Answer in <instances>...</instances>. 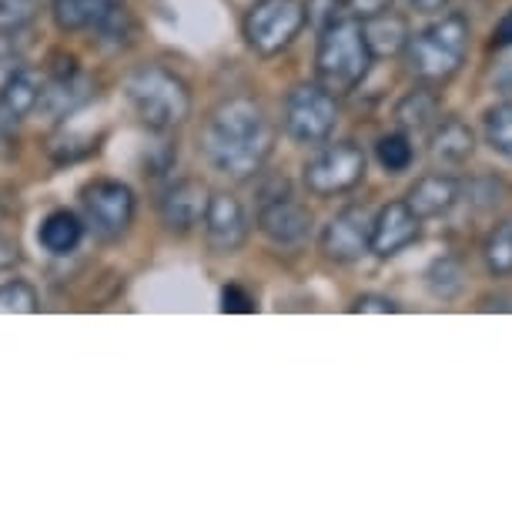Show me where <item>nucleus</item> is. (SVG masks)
I'll return each instance as SVG.
<instances>
[{
  "mask_svg": "<svg viewBox=\"0 0 512 512\" xmlns=\"http://www.w3.org/2000/svg\"><path fill=\"white\" fill-rule=\"evenodd\" d=\"M201 225H205V241L215 255H235V251L245 248L248 215L241 208V201L228 195V191H211Z\"/></svg>",
  "mask_w": 512,
  "mask_h": 512,
  "instance_id": "nucleus-10",
  "label": "nucleus"
},
{
  "mask_svg": "<svg viewBox=\"0 0 512 512\" xmlns=\"http://www.w3.org/2000/svg\"><path fill=\"white\" fill-rule=\"evenodd\" d=\"M476 151V134L466 121L459 118H439L429 131V158L439 168H459Z\"/></svg>",
  "mask_w": 512,
  "mask_h": 512,
  "instance_id": "nucleus-17",
  "label": "nucleus"
},
{
  "mask_svg": "<svg viewBox=\"0 0 512 512\" xmlns=\"http://www.w3.org/2000/svg\"><path fill=\"white\" fill-rule=\"evenodd\" d=\"M41 74L21 67L14 77L0 84V141H11L17 128L31 111H37V98H41Z\"/></svg>",
  "mask_w": 512,
  "mask_h": 512,
  "instance_id": "nucleus-14",
  "label": "nucleus"
},
{
  "mask_svg": "<svg viewBox=\"0 0 512 512\" xmlns=\"http://www.w3.org/2000/svg\"><path fill=\"white\" fill-rule=\"evenodd\" d=\"M392 4H395V0H349V14L355 17V21H362V17L389 11Z\"/></svg>",
  "mask_w": 512,
  "mask_h": 512,
  "instance_id": "nucleus-33",
  "label": "nucleus"
},
{
  "mask_svg": "<svg viewBox=\"0 0 512 512\" xmlns=\"http://www.w3.org/2000/svg\"><path fill=\"white\" fill-rule=\"evenodd\" d=\"M0 218H4V211H0Z\"/></svg>",
  "mask_w": 512,
  "mask_h": 512,
  "instance_id": "nucleus-38",
  "label": "nucleus"
},
{
  "mask_svg": "<svg viewBox=\"0 0 512 512\" xmlns=\"http://www.w3.org/2000/svg\"><path fill=\"white\" fill-rule=\"evenodd\" d=\"M258 231L278 248H298L312 235V211L302 205L285 181L262 191L258 201Z\"/></svg>",
  "mask_w": 512,
  "mask_h": 512,
  "instance_id": "nucleus-9",
  "label": "nucleus"
},
{
  "mask_svg": "<svg viewBox=\"0 0 512 512\" xmlns=\"http://www.w3.org/2000/svg\"><path fill=\"white\" fill-rule=\"evenodd\" d=\"M496 44L502 47H512V11L502 17V21L496 24Z\"/></svg>",
  "mask_w": 512,
  "mask_h": 512,
  "instance_id": "nucleus-35",
  "label": "nucleus"
},
{
  "mask_svg": "<svg viewBox=\"0 0 512 512\" xmlns=\"http://www.w3.org/2000/svg\"><path fill=\"white\" fill-rule=\"evenodd\" d=\"M375 161H379L389 175H402V171H409L412 161H415L412 134H405V131L382 134V138L375 141Z\"/></svg>",
  "mask_w": 512,
  "mask_h": 512,
  "instance_id": "nucleus-24",
  "label": "nucleus"
},
{
  "mask_svg": "<svg viewBox=\"0 0 512 512\" xmlns=\"http://www.w3.org/2000/svg\"><path fill=\"white\" fill-rule=\"evenodd\" d=\"M462 198V181L446 175V171H432V175L419 178L405 195V205H409L422 221L425 218H442L449 215L452 208L459 205Z\"/></svg>",
  "mask_w": 512,
  "mask_h": 512,
  "instance_id": "nucleus-16",
  "label": "nucleus"
},
{
  "mask_svg": "<svg viewBox=\"0 0 512 512\" xmlns=\"http://www.w3.org/2000/svg\"><path fill=\"white\" fill-rule=\"evenodd\" d=\"M469 34L472 31L466 14L459 11L439 17L436 24H429L419 34H409V44L402 51L409 74L419 84H429V88L452 81L469 57Z\"/></svg>",
  "mask_w": 512,
  "mask_h": 512,
  "instance_id": "nucleus-2",
  "label": "nucleus"
},
{
  "mask_svg": "<svg viewBox=\"0 0 512 512\" xmlns=\"http://www.w3.org/2000/svg\"><path fill=\"white\" fill-rule=\"evenodd\" d=\"M375 57L369 54V44L362 37V24L355 17H338V21L322 27L315 51V71L318 84L332 94H349L369 77Z\"/></svg>",
  "mask_w": 512,
  "mask_h": 512,
  "instance_id": "nucleus-4",
  "label": "nucleus"
},
{
  "mask_svg": "<svg viewBox=\"0 0 512 512\" xmlns=\"http://www.w3.org/2000/svg\"><path fill=\"white\" fill-rule=\"evenodd\" d=\"M94 98V84L81 74V67L71 74H54L51 81L41 88V98H37V111H44L47 118L64 121L71 118L74 111H81L84 104Z\"/></svg>",
  "mask_w": 512,
  "mask_h": 512,
  "instance_id": "nucleus-15",
  "label": "nucleus"
},
{
  "mask_svg": "<svg viewBox=\"0 0 512 512\" xmlns=\"http://www.w3.org/2000/svg\"><path fill=\"white\" fill-rule=\"evenodd\" d=\"M308 14L302 0H258L245 17V41L255 54H282L305 31Z\"/></svg>",
  "mask_w": 512,
  "mask_h": 512,
  "instance_id": "nucleus-7",
  "label": "nucleus"
},
{
  "mask_svg": "<svg viewBox=\"0 0 512 512\" xmlns=\"http://www.w3.org/2000/svg\"><path fill=\"white\" fill-rule=\"evenodd\" d=\"M81 205H84V218H88V228L94 235L101 241H118L131 231L138 201H134V191L124 185V181L101 178L84 188Z\"/></svg>",
  "mask_w": 512,
  "mask_h": 512,
  "instance_id": "nucleus-8",
  "label": "nucleus"
},
{
  "mask_svg": "<svg viewBox=\"0 0 512 512\" xmlns=\"http://www.w3.org/2000/svg\"><path fill=\"white\" fill-rule=\"evenodd\" d=\"M352 312H379V315H392L399 312V305L392 302V298L385 295H359L352 302Z\"/></svg>",
  "mask_w": 512,
  "mask_h": 512,
  "instance_id": "nucleus-32",
  "label": "nucleus"
},
{
  "mask_svg": "<svg viewBox=\"0 0 512 512\" xmlns=\"http://www.w3.org/2000/svg\"><path fill=\"white\" fill-rule=\"evenodd\" d=\"M255 298H251L241 285H225L221 288V312H255Z\"/></svg>",
  "mask_w": 512,
  "mask_h": 512,
  "instance_id": "nucleus-31",
  "label": "nucleus"
},
{
  "mask_svg": "<svg viewBox=\"0 0 512 512\" xmlns=\"http://www.w3.org/2000/svg\"><path fill=\"white\" fill-rule=\"evenodd\" d=\"M482 262H486L489 275L509 278L512 275V218L499 221L482 241Z\"/></svg>",
  "mask_w": 512,
  "mask_h": 512,
  "instance_id": "nucleus-23",
  "label": "nucleus"
},
{
  "mask_svg": "<svg viewBox=\"0 0 512 512\" xmlns=\"http://www.w3.org/2000/svg\"><path fill=\"white\" fill-rule=\"evenodd\" d=\"M41 308L37 292L27 282H7L0 285V315H31Z\"/></svg>",
  "mask_w": 512,
  "mask_h": 512,
  "instance_id": "nucleus-29",
  "label": "nucleus"
},
{
  "mask_svg": "<svg viewBox=\"0 0 512 512\" xmlns=\"http://www.w3.org/2000/svg\"><path fill=\"white\" fill-rule=\"evenodd\" d=\"M482 134H486V144L499 158L512 161V101L492 104L482 118Z\"/></svg>",
  "mask_w": 512,
  "mask_h": 512,
  "instance_id": "nucleus-26",
  "label": "nucleus"
},
{
  "mask_svg": "<svg viewBox=\"0 0 512 512\" xmlns=\"http://www.w3.org/2000/svg\"><path fill=\"white\" fill-rule=\"evenodd\" d=\"M409 4L419 14H436V11H442V7H449V0H409Z\"/></svg>",
  "mask_w": 512,
  "mask_h": 512,
  "instance_id": "nucleus-36",
  "label": "nucleus"
},
{
  "mask_svg": "<svg viewBox=\"0 0 512 512\" xmlns=\"http://www.w3.org/2000/svg\"><path fill=\"white\" fill-rule=\"evenodd\" d=\"M439 118H442V104L436 94H432L429 84L412 88L399 104H395V124H399V131H405V134H429L432 124Z\"/></svg>",
  "mask_w": 512,
  "mask_h": 512,
  "instance_id": "nucleus-19",
  "label": "nucleus"
},
{
  "mask_svg": "<svg viewBox=\"0 0 512 512\" xmlns=\"http://www.w3.org/2000/svg\"><path fill=\"white\" fill-rule=\"evenodd\" d=\"M198 148L218 175L248 181L265 168L275 148V128L258 101L231 98L208 114Z\"/></svg>",
  "mask_w": 512,
  "mask_h": 512,
  "instance_id": "nucleus-1",
  "label": "nucleus"
},
{
  "mask_svg": "<svg viewBox=\"0 0 512 512\" xmlns=\"http://www.w3.org/2000/svg\"><path fill=\"white\" fill-rule=\"evenodd\" d=\"M482 312H492V308H499V312H512V298H482Z\"/></svg>",
  "mask_w": 512,
  "mask_h": 512,
  "instance_id": "nucleus-37",
  "label": "nucleus"
},
{
  "mask_svg": "<svg viewBox=\"0 0 512 512\" xmlns=\"http://www.w3.org/2000/svg\"><path fill=\"white\" fill-rule=\"evenodd\" d=\"M84 238V221L74 215V211H51L41 228H37V241H41V248L47 251V255H71V251L81 245Z\"/></svg>",
  "mask_w": 512,
  "mask_h": 512,
  "instance_id": "nucleus-20",
  "label": "nucleus"
},
{
  "mask_svg": "<svg viewBox=\"0 0 512 512\" xmlns=\"http://www.w3.org/2000/svg\"><path fill=\"white\" fill-rule=\"evenodd\" d=\"M365 171H369V158H365L362 144L335 141V144H325V148L305 164L302 181H305L308 195L332 198V195H345V191L359 188Z\"/></svg>",
  "mask_w": 512,
  "mask_h": 512,
  "instance_id": "nucleus-5",
  "label": "nucleus"
},
{
  "mask_svg": "<svg viewBox=\"0 0 512 512\" xmlns=\"http://www.w3.org/2000/svg\"><path fill=\"white\" fill-rule=\"evenodd\" d=\"M282 121L295 144H325L338 124V94L322 84H298L288 91Z\"/></svg>",
  "mask_w": 512,
  "mask_h": 512,
  "instance_id": "nucleus-6",
  "label": "nucleus"
},
{
  "mask_svg": "<svg viewBox=\"0 0 512 512\" xmlns=\"http://www.w3.org/2000/svg\"><path fill=\"white\" fill-rule=\"evenodd\" d=\"M362 37L369 44V54L372 57H395L405 51L409 44V21L402 14H395L392 7L382 14H372V17H362Z\"/></svg>",
  "mask_w": 512,
  "mask_h": 512,
  "instance_id": "nucleus-18",
  "label": "nucleus"
},
{
  "mask_svg": "<svg viewBox=\"0 0 512 512\" xmlns=\"http://www.w3.org/2000/svg\"><path fill=\"white\" fill-rule=\"evenodd\" d=\"M98 151V144L81 138L77 131H57L51 141H47V154L57 161V164H74L81 158H88V154Z\"/></svg>",
  "mask_w": 512,
  "mask_h": 512,
  "instance_id": "nucleus-28",
  "label": "nucleus"
},
{
  "mask_svg": "<svg viewBox=\"0 0 512 512\" xmlns=\"http://www.w3.org/2000/svg\"><path fill=\"white\" fill-rule=\"evenodd\" d=\"M422 235V218L405 205V201H389L379 208V215L372 218V241L369 251L379 258H395L405 248L415 245Z\"/></svg>",
  "mask_w": 512,
  "mask_h": 512,
  "instance_id": "nucleus-12",
  "label": "nucleus"
},
{
  "mask_svg": "<svg viewBox=\"0 0 512 512\" xmlns=\"http://www.w3.org/2000/svg\"><path fill=\"white\" fill-rule=\"evenodd\" d=\"M94 41L101 47H108V51H118V47H128L131 44V34H134V21L128 14V7H121L118 0L108 7V14L101 17L98 27H94Z\"/></svg>",
  "mask_w": 512,
  "mask_h": 512,
  "instance_id": "nucleus-25",
  "label": "nucleus"
},
{
  "mask_svg": "<svg viewBox=\"0 0 512 512\" xmlns=\"http://www.w3.org/2000/svg\"><path fill=\"white\" fill-rule=\"evenodd\" d=\"M492 84H496L499 94H512V61L499 64V71H496V77H492Z\"/></svg>",
  "mask_w": 512,
  "mask_h": 512,
  "instance_id": "nucleus-34",
  "label": "nucleus"
},
{
  "mask_svg": "<svg viewBox=\"0 0 512 512\" xmlns=\"http://www.w3.org/2000/svg\"><path fill=\"white\" fill-rule=\"evenodd\" d=\"M425 288H429V295L439 298V302H456L462 295V288H466V265H462L456 255L436 258V262L429 265V272H425Z\"/></svg>",
  "mask_w": 512,
  "mask_h": 512,
  "instance_id": "nucleus-22",
  "label": "nucleus"
},
{
  "mask_svg": "<svg viewBox=\"0 0 512 512\" xmlns=\"http://www.w3.org/2000/svg\"><path fill=\"white\" fill-rule=\"evenodd\" d=\"M369 241H372V215L359 205L342 208L322 231V251L332 262L342 265L359 262L362 255H369Z\"/></svg>",
  "mask_w": 512,
  "mask_h": 512,
  "instance_id": "nucleus-11",
  "label": "nucleus"
},
{
  "mask_svg": "<svg viewBox=\"0 0 512 512\" xmlns=\"http://www.w3.org/2000/svg\"><path fill=\"white\" fill-rule=\"evenodd\" d=\"M466 201L476 211H496L502 201L509 198V185L502 178L496 175H479V178H472L466 188Z\"/></svg>",
  "mask_w": 512,
  "mask_h": 512,
  "instance_id": "nucleus-27",
  "label": "nucleus"
},
{
  "mask_svg": "<svg viewBox=\"0 0 512 512\" xmlns=\"http://www.w3.org/2000/svg\"><path fill=\"white\" fill-rule=\"evenodd\" d=\"M124 91H128V101L134 114H138V121L154 134H171L175 128H181L191 114L188 84L161 64L138 67V71L128 77Z\"/></svg>",
  "mask_w": 512,
  "mask_h": 512,
  "instance_id": "nucleus-3",
  "label": "nucleus"
},
{
  "mask_svg": "<svg viewBox=\"0 0 512 512\" xmlns=\"http://www.w3.org/2000/svg\"><path fill=\"white\" fill-rule=\"evenodd\" d=\"M208 198H211V191L208 185H201L198 178H181L175 185H168L164 195L158 198L164 228L178 231V235H188V231L201 225V218H205Z\"/></svg>",
  "mask_w": 512,
  "mask_h": 512,
  "instance_id": "nucleus-13",
  "label": "nucleus"
},
{
  "mask_svg": "<svg viewBox=\"0 0 512 512\" xmlns=\"http://www.w3.org/2000/svg\"><path fill=\"white\" fill-rule=\"evenodd\" d=\"M114 0H54V24L67 34L94 31Z\"/></svg>",
  "mask_w": 512,
  "mask_h": 512,
  "instance_id": "nucleus-21",
  "label": "nucleus"
},
{
  "mask_svg": "<svg viewBox=\"0 0 512 512\" xmlns=\"http://www.w3.org/2000/svg\"><path fill=\"white\" fill-rule=\"evenodd\" d=\"M34 21V0H0V34L24 31Z\"/></svg>",
  "mask_w": 512,
  "mask_h": 512,
  "instance_id": "nucleus-30",
  "label": "nucleus"
}]
</instances>
